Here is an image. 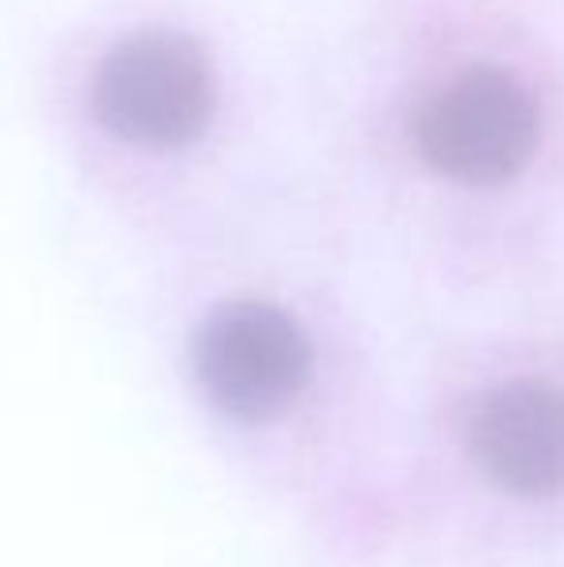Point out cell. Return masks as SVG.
I'll list each match as a JSON object with an SVG mask.
<instances>
[{
    "label": "cell",
    "instance_id": "obj_1",
    "mask_svg": "<svg viewBox=\"0 0 564 567\" xmlns=\"http://www.w3.org/2000/svg\"><path fill=\"white\" fill-rule=\"evenodd\" d=\"M441 460L468 486L514 506L564 491V386L545 374L475 382L437 413Z\"/></svg>",
    "mask_w": 564,
    "mask_h": 567
},
{
    "label": "cell",
    "instance_id": "obj_2",
    "mask_svg": "<svg viewBox=\"0 0 564 567\" xmlns=\"http://www.w3.org/2000/svg\"><path fill=\"white\" fill-rule=\"evenodd\" d=\"M414 132L437 174L464 186H503L534 158L542 113L514 74L472 66L425 101Z\"/></svg>",
    "mask_w": 564,
    "mask_h": 567
},
{
    "label": "cell",
    "instance_id": "obj_3",
    "mask_svg": "<svg viewBox=\"0 0 564 567\" xmlns=\"http://www.w3.org/2000/svg\"><path fill=\"white\" fill-rule=\"evenodd\" d=\"M213 70L174 31H140L101 62L93 105L109 132L143 147H182L213 116Z\"/></svg>",
    "mask_w": 564,
    "mask_h": 567
}]
</instances>
